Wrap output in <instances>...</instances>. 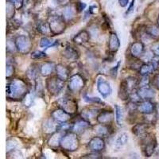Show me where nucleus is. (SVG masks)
<instances>
[{
	"label": "nucleus",
	"mask_w": 159,
	"mask_h": 159,
	"mask_svg": "<svg viewBox=\"0 0 159 159\" xmlns=\"http://www.w3.org/2000/svg\"><path fill=\"white\" fill-rule=\"evenodd\" d=\"M15 4L11 1L7 0V17L8 19H11L14 18L15 15Z\"/></svg>",
	"instance_id": "obj_34"
},
{
	"label": "nucleus",
	"mask_w": 159,
	"mask_h": 159,
	"mask_svg": "<svg viewBox=\"0 0 159 159\" xmlns=\"http://www.w3.org/2000/svg\"><path fill=\"white\" fill-rule=\"evenodd\" d=\"M91 123L90 122L87 121L86 119H77L75 123L72 124V131L76 133V134H80L85 131L86 130L90 128Z\"/></svg>",
	"instance_id": "obj_11"
},
{
	"label": "nucleus",
	"mask_w": 159,
	"mask_h": 159,
	"mask_svg": "<svg viewBox=\"0 0 159 159\" xmlns=\"http://www.w3.org/2000/svg\"><path fill=\"white\" fill-rule=\"evenodd\" d=\"M85 81L83 76L80 74H74L71 76L69 79V89L73 93L79 92L84 87Z\"/></svg>",
	"instance_id": "obj_8"
},
{
	"label": "nucleus",
	"mask_w": 159,
	"mask_h": 159,
	"mask_svg": "<svg viewBox=\"0 0 159 159\" xmlns=\"http://www.w3.org/2000/svg\"><path fill=\"white\" fill-rule=\"evenodd\" d=\"M99 111L98 109L92 108V107H87L82 110L81 111V117L83 119H86L87 121L90 122L91 120L94 119H97V116L99 115Z\"/></svg>",
	"instance_id": "obj_23"
},
{
	"label": "nucleus",
	"mask_w": 159,
	"mask_h": 159,
	"mask_svg": "<svg viewBox=\"0 0 159 159\" xmlns=\"http://www.w3.org/2000/svg\"><path fill=\"white\" fill-rule=\"evenodd\" d=\"M100 155L98 154L96 152H94L93 154H89V155H86V156H84L83 158H100Z\"/></svg>",
	"instance_id": "obj_50"
},
{
	"label": "nucleus",
	"mask_w": 159,
	"mask_h": 159,
	"mask_svg": "<svg viewBox=\"0 0 159 159\" xmlns=\"http://www.w3.org/2000/svg\"><path fill=\"white\" fill-rule=\"evenodd\" d=\"M137 92L143 100H151V99H154L156 96L155 91L153 89H151L150 87L139 89L137 90Z\"/></svg>",
	"instance_id": "obj_19"
},
{
	"label": "nucleus",
	"mask_w": 159,
	"mask_h": 159,
	"mask_svg": "<svg viewBox=\"0 0 159 159\" xmlns=\"http://www.w3.org/2000/svg\"><path fill=\"white\" fill-rule=\"evenodd\" d=\"M96 87H97L98 92L100 93L103 98H107L111 94V88L110 84L103 77L100 76L98 78L96 82Z\"/></svg>",
	"instance_id": "obj_9"
},
{
	"label": "nucleus",
	"mask_w": 159,
	"mask_h": 159,
	"mask_svg": "<svg viewBox=\"0 0 159 159\" xmlns=\"http://www.w3.org/2000/svg\"><path fill=\"white\" fill-rule=\"evenodd\" d=\"M157 139L154 134H147L142 138V150L146 157H151L157 147Z\"/></svg>",
	"instance_id": "obj_4"
},
{
	"label": "nucleus",
	"mask_w": 159,
	"mask_h": 159,
	"mask_svg": "<svg viewBox=\"0 0 159 159\" xmlns=\"http://www.w3.org/2000/svg\"><path fill=\"white\" fill-rule=\"evenodd\" d=\"M6 72H7V78H11V76L15 73V67L13 65V63L7 61V69H6Z\"/></svg>",
	"instance_id": "obj_41"
},
{
	"label": "nucleus",
	"mask_w": 159,
	"mask_h": 159,
	"mask_svg": "<svg viewBox=\"0 0 159 159\" xmlns=\"http://www.w3.org/2000/svg\"><path fill=\"white\" fill-rule=\"evenodd\" d=\"M62 55L65 58L69 61H76L79 58L80 53L76 49L72 46H67L62 52Z\"/></svg>",
	"instance_id": "obj_22"
},
{
	"label": "nucleus",
	"mask_w": 159,
	"mask_h": 159,
	"mask_svg": "<svg viewBox=\"0 0 159 159\" xmlns=\"http://www.w3.org/2000/svg\"><path fill=\"white\" fill-rule=\"evenodd\" d=\"M38 30L39 33H41L42 34L44 35H51L52 32H51L50 26H49V22H42L39 23L38 25Z\"/></svg>",
	"instance_id": "obj_33"
},
{
	"label": "nucleus",
	"mask_w": 159,
	"mask_h": 159,
	"mask_svg": "<svg viewBox=\"0 0 159 159\" xmlns=\"http://www.w3.org/2000/svg\"><path fill=\"white\" fill-rule=\"evenodd\" d=\"M129 140V136L127 133L123 132V133H120L119 135L116 138V141H115L114 147L116 150H120L121 148H123L124 146L127 144Z\"/></svg>",
	"instance_id": "obj_25"
},
{
	"label": "nucleus",
	"mask_w": 159,
	"mask_h": 159,
	"mask_svg": "<svg viewBox=\"0 0 159 159\" xmlns=\"http://www.w3.org/2000/svg\"><path fill=\"white\" fill-rule=\"evenodd\" d=\"M154 71H155V69H154V65L150 62H148V63H144L142 65L139 70V73L141 76H147V75L153 73Z\"/></svg>",
	"instance_id": "obj_30"
},
{
	"label": "nucleus",
	"mask_w": 159,
	"mask_h": 159,
	"mask_svg": "<svg viewBox=\"0 0 159 159\" xmlns=\"http://www.w3.org/2000/svg\"><path fill=\"white\" fill-rule=\"evenodd\" d=\"M59 125L60 123H58L57 122L55 121L54 119H46L45 122L43 123V130L45 133L47 134H53L54 132H56L57 130H59Z\"/></svg>",
	"instance_id": "obj_18"
},
{
	"label": "nucleus",
	"mask_w": 159,
	"mask_h": 159,
	"mask_svg": "<svg viewBox=\"0 0 159 159\" xmlns=\"http://www.w3.org/2000/svg\"><path fill=\"white\" fill-rule=\"evenodd\" d=\"M59 107L63 109L64 111L69 113V115H74L77 112L78 106L77 103L75 99L70 97L61 98L58 101Z\"/></svg>",
	"instance_id": "obj_7"
},
{
	"label": "nucleus",
	"mask_w": 159,
	"mask_h": 159,
	"mask_svg": "<svg viewBox=\"0 0 159 159\" xmlns=\"http://www.w3.org/2000/svg\"><path fill=\"white\" fill-rule=\"evenodd\" d=\"M90 40V34L87 30H81L73 38V42L77 45H84Z\"/></svg>",
	"instance_id": "obj_24"
},
{
	"label": "nucleus",
	"mask_w": 159,
	"mask_h": 159,
	"mask_svg": "<svg viewBox=\"0 0 159 159\" xmlns=\"http://www.w3.org/2000/svg\"><path fill=\"white\" fill-rule=\"evenodd\" d=\"M51 116L58 123H64L69 121L71 117V115H69L62 108L59 107L51 113Z\"/></svg>",
	"instance_id": "obj_12"
},
{
	"label": "nucleus",
	"mask_w": 159,
	"mask_h": 159,
	"mask_svg": "<svg viewBox=\"0 0 159 159\" xmlns=\"http://www.w3.org/2000/svg\"><path fill=\"white\" fill-rule=\"evenodd\" d=\"M34 94L31 93L30 92H28L27 93H26V95H25V96H24L23 99H23L24 104H25V107H30L31 105L33 104V103H34Z\"/></svg>",
	"instance_id": "obj_38"
},
{
	"label": "nucleus",
	"mask_w": 159,
	"mask_h": 159,
	"mask_svg": "<svg viewBox=\"0 0 159 159\" xmlns=\"http://www.w3.org/2000/svg\"><path fill=\"white\" fill-rule=\"evenodd\" d=\"M157 25H158V26H159V16H158V18H157Z\"/></svg>",
	"instance_id": "obj_55"
},
{
	"label": "nucleus",
	"mask_w": 159,
	"mask_h": 159,
	"mask_svg": "<svg viewBox=\"0 0 159 159\" xmlns=\"http://www.w3.org/2000/svg\"><path fill=\"white\" fill-rule=\"evenodd\" d=\"M82 97H83L84 100L86 103H96V104H98V103H99V104H104V103H103L101 99H99V98L89 96V95H88L86 92H84V93L83 96H82Z\"/></svg>",
	"instance_id": "obj_36"
},
{
	"label": "nucleus",
	"mask_w": 159,
	"mask_h": 159,
	"mask_svg": "<svg viewBox=\"0 0 159 159\" xmlns=\"http://www.w3.org/2000/svg\"><path fill=\"white\" fill-rule=\"evenodd\" d=\"M145 50L144 44L142 42H135L132 43L130 47V52L132 57L139 58L141 57L142 55L143 54Z\"/></svg>",
	"instance_id": "obj_16"
},
{
	"label": "nucleus",
	"mask_w": 159,
	"mask_h": 159,
	"mask_svg": "<svg viewBox=\"0 0 159 159\" xmlns=\"http://www.w3.org/2000/svg\"><path fill=\"white\" fill-rule=\"evenodd\" d=\"M17 143H18L15 140H13V139L7 140V151H10V150L15 149V147H17V146H18Z\"/></svg>",
	"instance_id": "obj_45"
},
{
	"label": "nucleus",
	"mask_w": 159,
	"mask_h": 159,
	"mask_svg": "<svg viewBox=\"0 0 159 159\" xmlns=\"http://www.w3.org/2000/svg\"><path fill=\"white\" fill-rule=\"evenodd\" d=\"M16 49L22 54H27L31 49V41L25 35H18L15 39Z\"/></svg>",
	"instance_id": "obj_6"
},
{
	"label": "nucleus",
	"mask_w": 159,
	"mask_h": 159,
	"mask_svg": "<svg viewBox=\"0 0 159 159\" xmlns=\"http://www.w3.org/2000/svg\"><path fill=\"white\" fill-rule=\"evenodd\" d=\"M9 1H11L14 3L15 4L17 8H21L22 7V6L23 5V2L24 0H9Z\"/></svg>",
	"instance_id": "obj_52"
},
{
	"label": "nucleus",
	"mask_w": 159,
	"mask_h": 159,
	"mask_svg": "<svg viewBox=\"0 0 159 159\" xmlns=\"http://www.w3.org/2000/svg\"><path fill=\"white\" fill-rule=\"evenodd\" d=\"M118 1H119V4L121 7H126L129 4L130 0H118Z\"/></svg>",
	"instance_id": "obj_53"
},
{
	"label": "nucleus",
	"mask_w": 159,
	"mask_h": 159,
	"mask_svg": "<svg viewBox=\"0 0 159 159\" xmlns=\"http://www.w3.org/2000/svg\"><path fill=\"white\" fill-rule=\"evenodd\" d=\"M55 70H56L57 76L59 77L61 80H64V81H66L70 77V70H69L67 66L59 64L56 66Z\"/></svg>",
	"instance_id": "obj_20"
},
{
	"label": "nucleus",
	"mask_w": 159,
	"mask_h": 159,
	"mask_svg": "<svg viewBox=\"0 0 159 159\" xmlns=\"http://www.w3.org/2000/svg\"><path fill=\"white\" fill-rule=\"evenodd\" d=\"M55 2L58 4H61V5H63V4L66 3L68 2V0H55Z\"/></svg>",
	"instance_id": "obj_54"
},
{
	"label": "nucleus",
	"mask_w": 159,
	"mask_h": 159,
	"mask_svg": "<svg viewBox=\"0 0 159 159\" xmlns=\"http://www.w3.org/2000/svg\"><path fill=\"white\" fill-rule=\"evenodd\" d=\"M56 66L51 61H46L42 64L40 67V73L43 76H48L52 74Z\"/></svg>",
	"instance_id": "obj_27"
},
{
	"label": "nucleus",
	"mask_w": 159,
	"mask_h": 159,
	"mask_svg": "<svg viewBox=\"0 0 159 159\" xmlns=\"http://www.w3.org/2000/svg\"><path fill=\"white\" fill-rule=\"evenodd\" d=\"M96 132L98 136H100L102 138L107 137L111 133L110 124L106 125L99 123V125H97L96 127Z\"/></svg>",
	"instance_id": "obj_28"
},
{
	"label": "nucleus",
	"mask_w": 159,
	"mask_h": 159,
	"mask_svg": "<svg viewBox=\"0 0 159 159\" xmlns=\"http://www.w3.org/2000/svg\"><path fill=\"white\" fill-rule=\"evenodd\" d=\"M120 47V41L116 33L111 32L110 34L108 40V49L112 53H116Z\"/></svg>",
	"instance_id": "obj_17"
},
{
	"label": "nucleus",
	"mask_w": 159,
	"mask_h": 159,
	"mask_svg": "<svg viewBox=\"0 0 159 159\" xmlns=\"http://www.w3.org/2000/svg\"><path fill=\"white\" fill-rule=\"evenodd\" d=\"M7 154H11V155H12V157H14V158H22V152L20 151L19 150H16V149H14V150H10V151L7 152Z\"/></svg>",
	"instance_id": "obj_43"
},
{
	"label": "nucleus",
	"mask_w": 159,
	"mask_h": 159,
	"mask_svg": "<svg viewBox=\"0 0 159 159\" xmlns=\"http://www.w3.org/2000/svg\"><path fill=\"white\" fill-rule=\"evenodd\" d=\"M86 7H87V6H86V4H85L84 2H78L76 5V9L77 10L78 12H81V11H83L86 8Z\"/></svg>",
	"instance_id": "obj_47"
},
{
	"label": "nucleus",
	"mask_w": 159,
	"mask_h": 159,
	"mask_svg": "<svg viewBox=\"0 0 159 159\" xmlns=\"http://www.w3.org/2000/svg\"><path fill=\"white\" fill-rule=\"evenodd\" d=\"M115 116L117 124L119 126H122L123 120V112L121 107H119L118 104H115Z\"/></svg>",
	"instance_id": "obj_32"
},
{
	"label": "nucleus",
	"mask_w": 159,
	"mask_h": 159,
	"mask_svg": "<svg viewBox=\"0 0 159 159\" xmlns=\"http://www.w3.org/2000/svg\"><path fill=\"white\" fill-rule=\"evenodd\" d=\"M152 84L157 90H159V73L154 76V79L152 80Z\"/></svg>",
	"instance_id": "obj_48"
},
{
	"label": "nucleus",
	"mask_w": 159,
	"mask_h": 159,
	"mask_svg": "<svg viewBox=\"0 0 159 159\" xmlns=\"http://www.w3.org/2000/svg\"><path fill=\"white\" fill-rule=\"evenodd\" d=\"M151 50L152 52H154V54L155 55V56L159 57V44H156V45H154V46L152 47Z\"/></svg>",
	"instance_id": "obj_51"
},
{
	"label": "nucleus",
	"mask_w": 159,
	"mask_h": 159,
	"mask_svg": "<svg viewBox=\"0 0 159 159\" xmlns=\"http://www.w3.org/2000/svg\"><path fill=\"white\" fill-rule=\"evenodd\" d=\"M58 42H52V40H50L48 38H42L40 42V46L44 49H48L49 47H53L56 45H57Z\"/></svg>",
	"instance_id": "obj_35"
},
{
	"label": "nucleus",
	"mask_w": 159,
	"mask_h": 159,
	"mask_svg": "<svg viewBox=\"0 0 159 159\" xmlns=\"http://www.w3.org/2000/svg\"><path fill=\"white\" fill-rule=\"evenodd\" d=\"M98 8L96 5H92L90 7L89 9V15H95L97 13Z\"/></svg>",
	"instance_id": "obj_49"
},
{
	"label": "nucleus",
	"mask_w": 159,
	"mask_h": 159,
	"mask_svg": "<svg viewBox=\"0 0 159 159\" xmlns=\"http://www.w3.org/2000/svg\"><path fill=\"white\" fill-rule=\"evenodd\" d=\"M134 5H135V0H132L131 2H130V5H129L128 9H127V11H126V13H125V15H130V14H131V13L134 11Z\"/></svg>",
	"instance_id": "obj_46"
},
{
	"label": "nucleus",
	"mask_w": 159,
	"mask_h": 159,
	"mask_svg": "<svg viewBox=\"0 0 159 159\" xmlns=\"http://www.w3.org/2000/svg\"><path fill=\"white\" fill-rule=\"evenodd\" d=\"M27 92L26 84L22 80H13L7 85V94L8 99H23Z\"/></svg>",
	"instance_id": "obj_1"
},
{
	"label": "nucleus",
	"mask_w": 159,
	"mask_h": 159,
	"mask_svg": "<svg viewBox=\"0 0 159 159\" xmlns=\"http://www.w3.org/2000/svg\"><path fill=\"white\" fill-rule=\"evenodd\" d=\"M114 119V113L111 111L104 110L102 111L99 113L96 119V121L100 124H106L109 125L111 124Z\"/></svg>",
	"instance_id": "obj_14"
},
{
	"label": "nucleus",
	"mask_w": 159,
	"mask_h": 159,
	"mask_svg": "<svg viewBox=\"0 0 159 159\" xmlns=\"http://www.w3.org/2000/svg\"><path fill=\"white\" fill-rule=\"evenodd\" d=\"M150 128V123H138L134 125L133 128H132V133L137 137H144L149 134L148 130Z\"/></svg>",
	"instance_id": "obj_15"
},
{
	"label": "nucleus",
	"mask_w": 159,
	"mask_h": 159,
	"mask_svg": "<svg viewBox=\"0 0 159 159\" xmlns=\"http://www.w3.org/2000/svg\"><path fill=\"white\" fill-rule=\"evenodd\" d=\"M30 57L34 60H39L46 57L47 55H46L45 52H42V51H34V52H33L31 53Z\"/></svg>",
	"instance_id": "obj_42"
},
{
	"label": "nucleus",
	"mask_w": 159,
	"mask_h": 159,
	"mask_svg": "<svg viewBox=\"0 0 159 159\" xmlns=\"http://www.w3.org/2000/svg\"><path fill=\"white\" fill-rule=\"evenodd\" d=\"M49 24L52 36L61 34L66 29L65 19L59 15H51L49 17Z\"/></svg>",
	"instance_id": "obj_2"
},
{
	"label": "nucleus",
	"mask_w": 159,
	"mask_h": 159,
	"mask_svg": "<svg viewBox=\"0 0 159 159\" xmlns=\"http://www.w3.org/2000/svg\"><path fill=\"white\" fill-rule=\"evenodd\" d=\"M45 86L50 94L56 96L59 94L61 91L65 87V81L57 76H51L48 78L45 82Z\"/></svg>",
	"instance_id": "obj_5"
},
{
	"label": "nucleus",
	"mask_w": 159,
	"mask_h": 159,
	"mask_svg": "<svg viewBox=\"0 0 159 159\" xmlns=\"http://www.w3.org/2000/svg\"><path fill=\"white\" fill-rule=\"evenodd\" d=\"M145 62H143L142 60H139L136 58V60H134V61H132L130 63V68L131 69H134V70H139V69L141 68L142 65L144 64Z\"/></svg>",
	"instance_id": "obj_40"
},
{
	"label": "nucleus",
	"mask_w": 159,
	"mask_h": 159,
	"mask_svg": "<svg viewBox=\"0 0 159 159\" xmlns=\"http://www.w3.org/2000/svg\"><path fill=\"white\" fill-rule=\"evenodd\" d=\"M120 64H121V61H119L117 63V65H116V66L112 67L111 69H110V72H110V75L111 76L112 78H116V76H117L118 70H119V69Z\"/></svg>",
	"instance_id": "obj_44"
},
{
	"label": "nucleus",
	"mask_w": 159,
	"mask_h": 159,
	"mask_svg": "<svg viewBox=\"0 0 159 159\" xmlns=\"http://www.w3.org/2000/svg\"><path fill=\"white\" fill-rule=\"evenodd\" d=\"M138 111L144 115L151 114L155 112V105L151 100H143L138 105Z\"/></svg>",
	"instance_id": "obj_13"
},
{
	"label": "nucleus",
	"mask_w": 159,
	"mask_h": 159,
	"mask_svg": "<svg viewBox=\"0 0 159 159\" xmlns=\"http://www.w3.org/2000/svg\"><path fill=\"white\" fill-rule=\"evenodd\" d=\"M88 147L91 151L99 153L105 149V142L102 137L96 136V137L92 138L89 141Z\"/></svg>",
	"instance_id": "obj_10"
},
{
	"label": "nucleus",
	"mask_w": 159,
	"mask_h": 159,
	"mask_svg": "<svg viewBox=\"0 0 159 159\" xmlns=\"http://www.w3.org/2000/svg\"><path fill=\"white\" fill-rule=\"evenodd\" d=\"M80 141L77 134L74 132H69L63 136L61 141V147L67 151H76L79 148Z\"/></svg>",
	"instance_id": "obj_3"
},
{
	"label": "nucleus",
	"mask_w": 159,
	"mask_h": 159,
	"mask_svg": "<svg viewBox=\"0 0 159 159\" xmlns=\"http://www.w3.org/2000/svg\"><path fill=\"white\" fill-rule=\"evenodd\" d=\"M62 132H63V130H58L56 132H54L53 134H52L49 142H48L49 147H52V148L61 147V139L64 136Z\"/></svg>",
	"instance_id": "obj_21"
},
{
	"label": "nucleus",
	"mask_w": 159,
	"mask_h": 159,
	"mask_svg": "<svg viewBox=\"0 0 159 159\" xmlns=\"http://www.w3.org/2000/svg\"><path fill=\"white\" fill-rule=\"evenodd\" d=\"M150 83H151V80H150L149 75H147V76H143L142 79L139 80V81H138V88L141 89V88L150 87Z\"/></svg>",
	"instance_id": "obj_37"
},
{
	"label": "nucleus",
	"mask_w": 159,
	"mask_h": 159,
	"mask_svg": "<svg viewBox=\"0 0 159 159\" xmlns=\"http://www.w3.org/2000/svg\"><path fill=\"white\" fill-rule=\"evenodd\" d=\"M145 33L152 38V39H159V26L155 25H147L145 29Z\"/></svg>",
	"instance_id": "obj_29"
},
{
	"label": "nucleus",
	"mask_w": 159,
	"mask_h": 159,
	"mask_svg": "<svg viewBox=\"0 0 159 159\" xmlns=\"http://www.w3.org/2000/svg\"><path fill=\"white\" fill-rule=\"evenodd\" d=\"M76 10L72 6H67L63 11V17L65 20H71L74 18Z\"/></svg>",
	"instance_id": "obj_31"
},
{
	"label": "nucleus",
	"mask_w": 159,
	"mask_h": 159,
	"mask_svg": "<svg viewBox=\"0 0 159 159\" xmlns=\"http://www.w3.org/2000/svg\"><path fill=\"white\" fill-rule=\"evenodd\" d=\"M38 72H40V68L39 69H37L34 67V65H33L29 69V70L27 71V76L30 79L34 80L35 78H37L38 74Z\"/></svg>",
	"instance_id": "obj_39"
},
{
	"label": "nucleus",
	"mask_w": 159,
	"mask_h": 159,
	"mask_svg": "<svg viewBox=\"0 0 159 159\" xmlns=\"http://www.w3.org/2000/svg\"><path fill=\"white\" fill-rule=\"evenodd\" d=\"M130 91L129 89L128 86H127V83L125 80H123V81L120 83V86H119V93H118V96L123 100H127L130 98Z\"/></svg>",
	"instance_id": "obj_26"
}]
</instances>
